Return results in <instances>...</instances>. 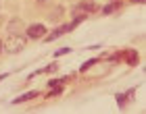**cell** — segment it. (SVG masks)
Here are the masks:
<instances>
[{"instance_id": "cell-1", "label": "cell", "mask_w": 146, "mask_h": 114, "mask_svg": "<svg viewBox=\"0 0 146 114\" xmlns=\"http://www.w3.org/2000/svg\"><path fill=\"white\" fill-rule=\"evenodd\" d=\"M23 48H25V37L17 35V33H11L9 39H6V44H4V50L9 52V54H17V52H21Z\"/></svg>"}, {"instance_id": "cell-2", "label": "cell", "mask_w": 146, "mask_h": 114, "mask_svg": "<svg viewBox=\"0 0 146 114\" xmlns=\"http://www.w3.org/2000/svg\"><path fill=\"white\" fill-rule=\"evenodd\" d=\"M44 33H46V25L36 23V25H29V27H27V37H31V39L44 37Z\"/></svg>"}, {"instance_id": "cell-3", "label": "cell", "mask_w": 146, "mask_h": 114, "mask_svg": "<svg viewBox=\"0 0 146 114\" xmlns=\"http://www.w3.org/2000/svg\"><path fill=\"white\" fill-rule=\"evenodd\" d=\"M119 56H121L127 64H131V66L140 62V56H138V52H136V50H125V52H121Z\"/></svg>"}, {"instance_id": "cell-4", "label": "cell", "mask_w": 146, "mask_h": 114, "mask_svg": "<svg viewBox=\"0 0 146 114\" xmlns=\"http://www.w3.org/2000/svg\"><path fill=\"white\" fill-rule=\"evenodd\" d=\"M79 9H82L84 12H96L98 9H100V6H98L96 2H94V4H88V2H84V4H79Z\"/></svg>"}, {"instance_id": "cell-5", "label": "cell", "mask_w": 146, "mask_h": 114, "mask_svg": "<svg viewBox=\"0 0 146 114\" xmlns=\"http://www.w3.org/2000/svg\"><path fill=\"white\" fill-rule=\"evenodd\" d=\"M38 93H40V91H29V93H23V96H19V98L15 100V102L19 104V102H25V100H31V98H36Z\"/></svg>"}, {"instance_id": "cell-6", "label": "cell", "mask_w": 146, "mask_h": 114, "mask_svg": "<svg viewBox=\"0 0 146 114\" xmlns=\"http://www.w3.org/2000/svg\"><path fill=\"white\" fill-rule=\"evenodd\" d=\"M117 9H119V4H117V2H113V4H107V6H104L102 12H104V15H111V12H115Z\"/></svg>"}, {"instance_id": "cell-7", "label": "cell", "mask_w": 146, "mask_h": 114, "mask_svg": "<svg viewBox=\"0 0 146 114\" xmlns=\"http://www.w3.org/2000/svg\"><path fill=\"white\" fill-rule=\"evenodd\" d=\"M94 62H98V58H92V60H90V62H86V64L82 66V73H86V71H88V69H90V66H92V64H94Z\"/></svg>"}, {"instance_id": "cell-8", "label": "cell", "mask_w": 146, "mask_h": 114, "mask_svg": "<svg viewBox=\"0 0 146 114\" xmlns=\"http://www.w3.org/2000/svg\"><path fill=\"white\" fill-rule=\"evenodd\" d=\"M125 100H127V96H117V102H119V108H123Z\"/></svg>"}, {"instance_id": "cell-9", "label": "cell", "mask_w": 146, "mask_h": 114, "mask_svg": "<svg viewBox=\"0 0 146 114\" xmlns=\"http://www.w3.org/2000/svg\"><path fill=\"white\" fill-rule=\"evenodd\" d=\"M52 71H56V64H50L48 69H46V73H52Z\"/></svg>"}, {"instance_id": "cell-10", "label": "cell", "mask_w": 146, "mask_h": 114, "mask_svg": "<svg viewBox=\"0 0 146 114\" xmlns=\"http://www.w3.org/2000/svg\"><path fill=\"white\" fill-rule=\"evenodd\" d=\"M131 2H144V0H131Z\"/></svg>"}, {"instance_id": "cell-11", "label": "cell", "mask_w": 146, "mask_h": 114, "mask_svg": "<svg viewBox=\"0 0 146 114\" xmlns=\"http://www.w3.org/2000/svg\"><path fill=\"white\" fill-rule=\"evenodd\" d=\"M0 50H2V42H0Z\"/></svg>"}]
</instances>
